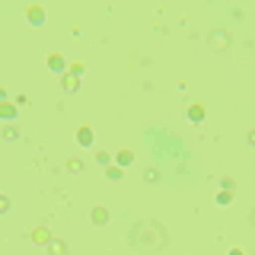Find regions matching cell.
I'll return each mask as SVG.
<instances>
[{
    "instance_id": "13",
    "label": "cell",
    "mask_w": 255,
    "mask_h": 255,
    "mask_svg": "<svg viewBox=\"0 0 255 255\" xmlns=\"http://www.w3.org/2000/svg\"><path fill=\"white\" fill-rule=\"evenodd\" d=\"M217 204L230 207V204H233V191H217Z\"/></svg>"
},
{
    "instance_id": "21",
    "label": "cell",
    "mask_w": 255,
    "mask_h": 255,
    "mask_svg": "<svg viewBox=\"0 0 255 255\" xmlns=\"http://www.w3.org/2000/svg\"><path fill=\"white\" fill-rule=\"evenodd\" d=\"M10 211V198H6V194H0V214H6Z\"/></svg>"
},
{
    "instance_id": "17",
    "label": "cell",
    "mask_w": 255,
    "mask_h": 255,
    "mask_svg": "<svg viewBox=\"0 0 255 255\" xmlns=\"http://www.w3.org/2000/svg\"><path fill=\"white\" fill-rule=\"evenodd\" d=\"M144 182L156 185V182H160V169H147V172H144Z\"/></svg>"
},
{
    "instance_id": "23",
    "label": "cell",
    "mask_w": 255,
    "mask_h": 255,
    "mask_svg": "<svg viewBox=\"0 0 255 255\" xmlns=\"http://www.w3.org/2000/svg\"><path fill=\"white\" fill-rule=\"evenodd\" d=\"M0 102H10V93H6L3 86H0Z\"/></svg>"
},
{
    "instance_id": "4",
    "label": "cell",
    "mask_w": 255,
    "mask_h": 255,
    "mask_svg": "<svg viewBox=\"0 0 255 255\" xmlns=\"http://www.w3.org/2000/svg\"><path fill=\"white\" fill-rule=\"evenodd\" d=\"M134 160H137V156H134V150H118V153L112 156V163H115L118 169H128V166H131Z\"/></svg>"
},
{
    "instance_id": "14",
    "label": "cell",
    "mask_w": 255,
    "mask_h": 255,
    "mask_svg": "<svg viewBox=\"0 0 255 255\" xmlns=\"http://www.w3.org/2000/svg\"><path fill=\"white\" fill-rule=\"evenodd\" d=\"M3 137H6V140H19V128H16V125H6V128H3Z\"/></svg>"
},
{
    "instance_id": "22",
    "label": "cell",
    "mask_w": 255,
    "mask_h": 255,
    "mask_svg": "<svg viewBox=\"0 0 255 255\" xmlns=\"http://www.w3.org/2000/svg\"><path fill=\"white\" fill-rule=\"evenodd\" d=\"M246 140H249V147H255V128H252L249 134H246Z\"/></svg>"
},
{
    "instance_id": "19",
    "label": "cell",
    "mask_w": 255,
    "mask_h": 255,
    "mask_svg": "<svg viewBox=\"0 0 255 255\" xmlns=\"http://www.w3.org/2000/svg\"><path fill=\"white\" fill-rule=\"evenodd\" d=\"M67 73H70V77H83V64H70V67H67Z\"/></svg>"
},
{
    "instance_id": "9",
    "label": "cell",
    "mask_w": 255,
    "mask_h": 255,
    "mask_svg": "<svg viewBox=\"0 0 255 255\" xmlns=\"http://www.w3.org/2000/svg\"><path fill=\"white\" fill-rule=\"evenodd\" d=\"M61 86H64V93H77L83 83H80V77H70V73H64V77H61Z\"/></svg>"
},
{
    "instance_id": "12",
    "label": "cell",
    "mask_w": 255,
    "mask_h": 255,
    "mask_svg": "<svg viewBox=\"0 0 255 255\" xmlns=\"http://www.w3.org/2000/svg\"><path fill=\"white\" fill-rule=\"evenodd\" d=\"M32 243H42V246H48V243H51L48 230H45V227H39V230H35V233H32Z\"/></svg>"
},
{
    "instance_id": "2",
    "label": "cell",
    "mask_w": 255,
    "mask_h": 255,
    "mask_svg": "<svg viewBox=\"0 0 255 255\" xmlns=\"http://www.w3.org/2000/svg\"><path fill=\"white\" fill-rule=\"evenodd\" d=\"M26 22H29V26H42V22H45V6H39V3L26 6Z\"/></svg>"
},
{
    "instance_id": "1",
    "label": "cell",
    "mask_w": 255,
    "mask_h": 255,
    "mask_svg": "<svg viewBox=\"0 0 255 255\" xmlns=\"http://www.w3.org/2000/svg\"><path fill=\"white\" fill-rule=\"evenodd\" d=\"M230 29H214L211 35H207V45H211V51H230Z\"/></svg>"
},
{
    "instance_id": "6",
    "label": "cell",
    "mask_w": 255,
    "mask_h": 255,
    "mask_svg": "<svg viewBox=\"0 0 255 255\" xmlns=\"http://www.w3.org/2000/svg\"><path fill=\"white\" fill-rule=\"evenodd\" d=\"M93 140H96V134H93V128H86V125H80V128H77V144H80V147H93Z\"/></svg>"
},
{
    "instance_id": "24",
    "label": "cell",
    "mask_w": 255,
    "mask_h": 255,
    "mask_svg": "<svg viewBox=\"0 0 255 255\" xmlns=\"http://www.w3.org/2000/svg\"><path fill=\"white\" fill-rule=\"evenodd\" d=\"M249 223H252V227H255V207H252V211H249Z\"/></svg>"
},
{
    "instance_id": "25",
    "label": "cell",
    "mask_w": 255,
    "mask_h": 255,
    "mask_svg": "<svg viewBox=\"0 0 255 255\" xmlns=\"http://www.w3.org/2000/svg\"><path fill=\"white\" fill-rule=\"evenodd\" d=\"M230 255H246V252L243 249H230Z\"/></svg>"
},
{
    "instance_id": "10",
    "label": "cell",
    "mask_w": 255,
    "mask_h": 255,
    "mask_svg": "<svg viewBox=\"0 0 255 255\" xmlns=\"http://www.w3.org/2000/svg\"><path fill=\"white\" fill-rule=\"evenodd\" d=\"M45 249H48V255H67V243H64V239H55V236H51V243L45 246Z\"/></svg>"
},
{
    "instance_id": "20",
    "label": "cell",
    "mask_w": 255,
    "mask_h": 255,
    "mask_svg": "<svg viewBox=\"0 0 255 255\" xmlns=\"http://www.w3.org/2000/svg\"><path fill=\"white\" fill-rule=\"evenodd\" d=\"M220 191H236V182L233 179H220Z\"/></svg>"
},
{
    "instance_id": "15",
    "label": "cell",
    "mask_w": 255,
    "mask_h": 255,
    "mask_svg": "<svg viewBox=\"0 0 255 255\" xmlns=\"http://www.w3.org/2000/svg\"><path fill=\"white\" fill-rule=\"evenodd\" d=\"M96 163H99V166H112V153L99 150V153H96Z\"/></svg>"
},
{
    "instance_id": "7",
    "label": "cell",
    "mask_w": 255,
    "mask_h": 255,
    "mask_svg": "<svg viewBox=\"0 0 255 255\" xmlns=\"http://www.w3.org/2000/svg\"><path fill=\"white\" fill-rule=\"evenodd\" d=\"M89 220H93L96 227H106V223H109V211H106L102 204H96L93 211H89Z\"/></svg>"
},
{
    "instance_id": "3",
    "label": "cell",
    "mask_w": 255,
    "mask_h": 255,
    "mask_svg": "<svg viewBox=\"0 0 255 255\" xmlns=\"http://www.w3.org/2000/svg\"><path fill=\"white\" fill-rule=\"evenodd\" d=\"M185 118H189L191 125H201V122L207 118V112H204V106H201V102H191L189 112H185Z\"/></svg>"
},
{
    "instance_id": "18",
    "label": "cell",
    "mask_w": 255,
    "mask_h": 255,
    "mask_svg": "<svg viewBox=\"0 0 255 255\" xmlns=\"http://www.w3.org/2000/svg\"><path fill=\"white\" fill-rule=\"evenodd\" d=\"M13 106H16V109H26L29 106V96L26 93H16V96H13Z\"/></svg>"
},
{
    "instance_id": "16",
    "label": "cell",
    "mask_w": 255,
    "mask_h": 255,
    "mask_svg": "<svg viewBox=\"0 0 255 255\" xmlns=\"http://www.w3.org/2000/svg\"><path fill=\"white\" fill-rule=\"evenodd\" d=\"M67 169H70V172H83V160H80V156L67 160Z\"/></svg>"
},
{
    "instance_id": "8",
    "label": "cell",
    "mask_w": 255,
    "mask_h": 255,
    "mask_svg": "<svg viewBox=\"0 0 255 255\" xmlns=\"http://www.w3.org/2000/svg\"><path fill=\"white\" fill-rule=\"evenodd\" d=\"M48 70H55V73H67V64H64V58L61 55H48Z\"/></svg>"
},
{
    "instance_id": "11",
    "label": "cell",
    "mask_w": 255,
    "mask_h": 255,
    "mask_svg": "<svg viewBox=\"0 0 255 255\" xmlns=\"http://www.w3.org/2000/svg\"><path fill=\"white\" fill-rule=\"evenodd\" d=\"M122 176H125V169H118L115 163H112V166H106V179H109V182H122Z\"/></svg>"
},
{
    "instance_id": "5",
    "label": "cell",
    "mask_w": 255,
    "mask_h": 255,
    "mask_svg": "<svg viewBox=\"0 0 255 255\" xmlns=\"http://www.w3.org/2000/svg\"><path fill=\"white\" fill-rule=\"evenodd\" d=\"M16 115H19V109L13 106V102H0V122L13 125V122H16Z\"/></svg>"
}]
</instances>
